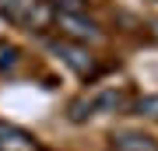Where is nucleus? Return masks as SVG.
I'll return each instance as SVG.
<instances>
[{
  "label": "nucleus",
  "instance_id": "nucleus-6",
  "mask_svg": "<svg viewBox=\"0 0 158 151\" xmlns=\"http://www.w3.org/2000/svg\"><path fill=\"white\" fill-rule=\"evenodd\" d=\"M0 151H42V148H39V141H35L28 130H21V127H7L4 137H0Z\"/></svg>",
  "mask_w": 158,
  "mask_h": 151
},
{
  "label": "nucleus",
  "instance_id": "nucleus-8",
  "mask_svg": "<svg viewBox=\"0 0 158 151\" xmlns=\"http://www.w3.org/2000/svg\"><path fill=\"white\" fill-rule=\"evenodd\" d=\"M14 63H18V49H14V46H0V67L11 70Z\"/></svg>",
  "mask_w": 158,
  "mask_h": 151
},
{
  "label": "nucleus",
  "instance_id": "nucleus-10",
  "mask_svg": "<svg viewBox=\"0 0 158 151\" xmlns=\"http://www.w3.org/2000/svg\"><path fill=\"white\" fill-rule=\"evenodd\" d=\"M7 127H11V123H4V120H0V137H4V130H7Z\"/></svg>",
  "mask_w": 158,
  "mask_h": 151
},
{
  "label": "nucleus",
  "instance_id": "nucleus-5",
  "mask_svg": "<svg viewBox=\"0 0 158 151\" xmlns=\"http://www.w3.org/2000/svg\"><path fill=\"white\" fill-rule=\"evenodd\" d=\"M113 151H158V141L144 130H119L113 134Z\"/></svg>",
  "mask_w": 158,
  "mask_h": 151
},
{
  "label": "nucleus",
  "instance_id": "nucleus-7",
  "mask_svg": "<svg viewBox=\"0 0 158 151\" xmlns=\"http://www.w3.org/2000/svg\"><path fill=\"white\" fill-rule=\"evenodd\" d=\"M137 112V116H148V120H158V95H148V99H137L134 106H130Z\"/></svg>",
  "mask_w": 158,
  "mask_h": 151
},
{
  "label": "nucleus",
  "instance_id": "nucleus-9",
  "mask_svg": "<svg viewBox=\"0 0 158 151\" xmlns=\"http://www.w3.org/2000/svg\"><path fill=\"white\" fill-rule=\"evenodd\" d=\"M151 35H155V42H158V21H155V25H151Z\"/></svg>",
  "mask_w": 158,
  "mask_h": 151
},
{
  "label": "nucleus",
  "instance_id": "nucleus-4",
  "mask_svg": "<svg viewBox=\"0 0 158 151\" xmlns=\"http://www.w3.org/2000/svg\"><path fill=\"white\" fill-rule=\"evenodd\" d=\"M85 102H88L91 116H106V112H123V109H130L127 91H119V88H95V91L85 95Z\"/></svg>",
  "mask_w": 158,
  "mask_h": 151
},
{
  "label": "nucleus",
  "instance_id": "nucleus-1",
  "mask_svg": "<svg viewBox=\"0 0 158 151\" xmlns=\"http://www.w3.org/2000/svg\"><path fill=\"white\" fill-rule=\"evenodd\" d=\"M0 11L28 32H46L53 25V11L46 0H0Z\"/></svg>",
  "mask_w": 158,
  "mask_h": 151
},
{
  "label": "nucleus",
  "instance_id": "nucleus-2",
  "mask_svg": "<svg viewBox=\"0 0 158 151\" xmlns=\"http://www.w3.org/2000/svg\"><path fill=\"white\" fill-rule=\"evenodd\" d=\"M53 28H56L67 42H77V46H88V42L102 39L98 21L88 18V14H81V11H53Z\"/></svg>",
  "mask_w": 158,
  "mask_h": 151
},
{
  "label": "nucleus",
  "instance_id": "nucleus-3",
  "mask_svg": "<svg viewBox=\"0 0 158 151\" xmlns=\"http://www.w3.org/2000/svg\"><path fill=\"white\" fill-rule=\"evenodd\" d=\"M49 49H53V56H56L63 67H70L74 74H81V78H88V74H95V70H98V63H95V56L88 53V46L67 42V39H53V42H49Z\"/></svg>",
  "mask_w": 158,
  "mask_h": 151
}]
</instances>
